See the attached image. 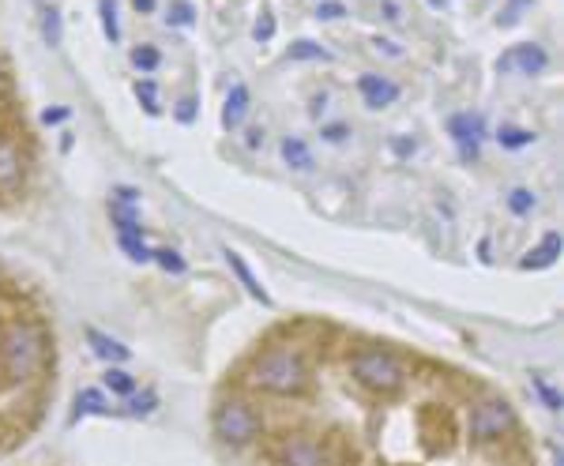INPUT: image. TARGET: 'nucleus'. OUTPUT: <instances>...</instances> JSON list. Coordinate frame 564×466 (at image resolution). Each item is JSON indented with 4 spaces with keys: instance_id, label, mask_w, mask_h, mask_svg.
Instances as JSON below:
<instances>
[{
    "instance_id": "nucleus-18",
    "label": "nucleus",
    "mask_w": 564,
    "mask_h": 466,
    "mask_svg": "<svg viewBox=\"0 0 564 466\" xmlns=\"http://www.w3.org/2000/svg\"><path fill=\"white\" fill-rule=\"evenodd\" d=\"M271 34H275V19H271V15L264 12L260 19H256V27H252V38H256V42H267Z\"/></svg>"
},
{
    "instance_id": "nucleus-21",
    "label": "nucleus",
    "mask_w": 564,
    "mask_h": 466,
    "mask_svg": "<svg viewBox=\"0 0 564 466\" xmlns=\"http://www.w3.org/2000/svg\"><path fill=\"white\" fill-rule=\"evenodd\" d=\"M343 15H346V8L335 5V0H324V5L316 8V19H343Z\"/></svg>"
},
{
    "instance_id": "nucleus-22",
    "label": "nucleus",
    "mask_w": 564,
    "mask_h": 466,
    "mask_svg": "<svg viewBox=\"0 0 564 466\" xmlns=\"http://www.w3.org/2000/svg\"><path fill=\"white\" fill-rule=\"evenodd\" d=\"M68 121V106H49L42 113V124H64Z\"/></svg>"
},
{
    "instance_id": "nucleus-9",
    "label": "nucleus",
    "mask_w": 564,
    "mask_h": 466,
    "mask_svg": "<svg viewBox=\"0 0 564 466\" xmlns=\"http://www.w3.org/2000/svg\"><path fill=\"white\" fill-rule=\"evenodd\" d=\"M98 15H102V34L110 42H121V27H117V0H98Z\"/></svg>"
},
{
    "instance_id": "nucleus-2",
    "label": "nucleus",
    "mask_w": 564,
    "mask_h": 466,
    "mask_svg": "<svg viewBox=\"0 0 564 466\" xmlns=\"http://www.w3.org/2000/svg\"><path fill=\"white\" fill-rule=\"evenodd\" d=\"M53 331L0 275V459L19 451L53 406Z\"/></svg>"
},
{
    "instance_id": "nucleus-13",
    "label": "nucleus",
    "mask_w": 564,
    "mask_h": 466,
    "mask_svg": "<svg viewBox=\"0 0 564 466\" xmlns=\"http://www.w3.org/2000/svg\"><path fill=\"white\" fill-rule=\"evenodd\" d=\"M226 260H229V264H234V271L241 275V282H245V286L252 290V297H256V301H264V305L271 301V297L264 294V286H260V282H256V278H252V271H248V267L241 264V256H234V252H226Z\"/></svg>"
},
{
    "instance_id": "nucleus-26",
    "label": "nucleus",
    "mask_w": 564,
    "mask_h": 466,
    "mask_svg": "<svg viewBox=\"0 0 564 466\" xmlns=\"http://www.w3.org/2000/svg\"><path fill=\"white\" fill-rule=\"evenodd\" d=\"M132 8H136L140 15H151V12H155V0H132Z\"/></svg>"
},
{
    "instance_id": "nucleus-23",
    "label": "nucleus",
    "mask_w": 564,
    "mask_h": 466,
    "mask_svg": "<svg viewBox=\"0 0 564 466\" xmlns=\"http://www.w3.org/2000/svg\"><path fill=\"white\" fill-rule=\"evenodd\" d=\"M530 192H511V211H516V215H527L530 211Z\"/></svg>"
},
{
    "instance_id": "nucleus-19",
    "label": "nucleus",
    "mask_w": 564,
    "mask_h": 466,
    "mask_svg": "<svg viewBox=\"0 0 564 466\" xmlns=\"http://www.w3.org/2000/svg\"><path fill=\"white\" fill-rule=\"evenodd\" d=\"M106 383L113 387V392H121V395H128L136 387V380L132 376H124V373H106Z\"/></svg>"
},
{
    "instance_id": "nucleus-29",
    "label": "nucleus",
    "mask_w": 564,
    "mask_h": 466,
    "mask_svg": "<svg viewBox=\"0 0 564 466\" xmlns=\"http://www.w3.org/2000/svg\"><path fill=\"white\" fill-rule=\"evenodd\" d=\"M5 94H8V87H5V72H0V102H5Z\"/></svg>"
},
{
    "instance_id": "nucleus-20",
    "label": "nucleus",
    "mask_w": 564,
    "mask_h": 466,
    "mask_svg": "<svg viewBox=\"0 0 564 466\" xmlns=\"http://www.w3.org/2000/svg\"><path fill=\"white\" fill-rule=\"evenodd\" d=\"M196 106H199V102L189 94V98H181V102H177V121H181V124H189V121H196Z\"/></svg>"
},
{
    "instance_id": "nucleus-16",
    "label": "nucleus",
    "mask_w": 564,
    "mask_h": 466,
    "mask_svg": "<svg viewBox=\"0 0 564 466\" xmlns=\"http://www.w3.org/2000/svg\"><path fill=\"white\" fill-rule=\"evenodd\" d=\"M282 159H287L290 166H297V170H305V166H309V150H305L301 140H287V143H282Z\"/></svg>"
},
{
    "instance_id": "nucleus-25",
    "label": "nucleus",
    "mask_w": 564,
    "mask_h": 466,
    "mask_svg": "<svg viewBox=\"0 0 564 466\" xmlns=\"http://www.w3.org/2000/svg\"><path fill=\"white\" fill-rule=\"evenodd\" d=\"M376 49H384L388 57H399V45H395V42H388V38H376Z\"/></svg>"
},
{
    "instance_id": "nucleus-27",
    "label": "nucleus",
    "mask_w": 564,
    "mask_h": 466,
    "mask_svg": "<svg viewBox=\"0 0 564 466\" xmlns=\"http://www.w3.org/2000/svg\"><path fill=\"white\" fill-rule=\"evenodd\" d=\"M523 5H527V0H511V5H508V12H501V23H508V19L516 15V12L523 8Z\"/></svg>"
},
{
    "instance_id": "nucleus-11",
    "label": "nucleus",
    "mask_w": 564,
    "mask_h": 466,
    "mask_svg": "<svg viewBox=\"0 0 564 466\" xmlns=\"http://www.w3.org/2000/svg\"><path fill=\"white\" fill-rule=\"evenodd\" d=\"M290 57L294 61H331V53L320 45V42H309V38H301L290 45Z\"/></svg>"
},
{
    "instance_id": "nucleus-6",
    "label": "nucleus",
    "mask_w": 564,
    "mask_h": 466,
    "mask_svg": "<svg viewBox=\"0 0 564 466\" xmlns=\"http://www.w3.org/2000/svg\"><path fill=\"white\" fill-rule=\"evenodd\" d=\"M87 343L94 346V354H98V357H106V361H128V357H132V354H128V346H121V343L106 339L102 331H87Z\"/></svg>"
},
{
    "instance_id": "nucleus-28",
    "label": "nucleus",
    "mask_w": 564,
    "mask_h": 466,
    "mask_svg": "<svg viewBox=\"0 0 564 466\" xmlns=\"http://www.w3.org/2000/svg\"><path fill=\"white\" fill-rule=\"evenodd\" d=\"M324 136H327V140H343V136H346V128H343V124H331Z\"/></svg>"
},
{
    "instance_id": "nucleus-14",
    "label": "nucleus",
    "mask_w": 564,
    "mask_h": 466,
    "mask_svg": "<svg viewBox=\"0 0 564 466\" xmlns=\"http://www.w3.org/2000/svg\"><path fill=\"white\" fill-rule=\"evenodd\" d=\"M136 98H140V106H143L151 117L162 113V110H159V87H155V80H140V83H136Z\"/></svg>"
},
{
    "instance_id": "nucleus-3",
    "label": "nucleus",
    "mask_w": 564,
    "mask_h": 466,
    "mask_svg": "<svg viewBox=\"0 0 564 466\" xmlns=\"http://www.w3.org/2000/svg\"><path fill=\"white\" fill-rule=\"evenodd\" d=\"M546 64H549L546 49H542V45H530V42H523V45H511L508 53L497 61V68H501V72H523V75H538Z\"/></svg>"
},
{
    "instance_id": "nucleus-12",
    "label": "nucleus",
    "mask_w": 564,
    "mask_h": 466,
    "mask_svg": "<svg viewBox=\"0 0 564 466\" xmlns=\"http://www.w3.org/2000/svg\"><path fill=\"white\" fill-rule=\"evenodd\" d=\"M166 23H173V27H192V23H196V8L189 5V0H170Z\"/></svg>"
},
{
    "instance_id": "nucleus-24",
    "label": "nucleus",
    "mask_w": 564,
    "mask_h": 466,
    "mask_svg": "<svg viewBox=\"0 0 564 466\" xmlns=\"http://www.w3.org/2000/svg\"><path fill=\"white\" fill-rule=\"evenodd\" d=\"M501 140H504V147H523V143H530V136H527V132H511V128H504Z\"/></svg>"
},
{
    "instance_id": "nucleus-8",
    "label": "nucleus",
    "mask_w": 564,
    "mask_h": 466,
    "mask_svg": "<svg viewBox=\"0 0 564 466\" xmlns=\"http://www.w3.org/2000/svg\"><path fill=\"white\" fill-rule=\"evenodd\" d=\"M42 38H45L49 49L61 45V8L57 5H45L42 8Z\"/></svg>"
},
{
    "instance_id": "nucleus-10",
    "label": "nucleus",
    "mask_w": 564,
    "mask_h": 466,
    "mask_svg": "<svg viewBox=\"0 0 564 466\" xmlns=\"http://www.w3.org/2000/svg\"><path fill=\"white\" fill-rule=\"evenodd\" d=\"M557 248H560V238H557V233H549V238L542 241V248H534L527 260H523V267H546V264H553Z\"/></svg>"
},
{
    "instance_id": "nucleus-7",
    "label": "nucleus",
    "mask_w": 564,
    "mask_h": 466,
    "mask_svg": "<svg viewBox=\"0 0 564 466\" xmlns=\"http://www.w3.org/2000/svg\"><path fill=\"white\" fill-rule=\"evenodd\" d=\"M245 110H248V91L234 87V91H229V98H226V113H222L226 128H238L245 121Z\"/></svg>"
},
{
    "instance_id": "nucleus-4",
    "label": "nucleus",
    "mask_w": 564,
    "mask_h": 466,
    "mask_svg": "<svg viewBox=\"0 0 564 466\" xmlns=\"http://www.w3.org/2000/svg\"><path fill=\"white\" fill-rule=\"evenodd\" d=\"M357 91H362V98H365L369 110L392 106V102L399 98V87H395L392 80H380V75H362V80H357Z\"/></svg>"
},
{
    "instance_id": "nucleus-17",
    "label": "nucleus",
    "mask_w": 564,
    "mask_h": 466,
    "mask_svg": "<svg viewBox=\"0 0 564 466\" xmlns=\"http://www.w3.org/2000/svg\"><path fill=\"white\" fill-rule=\"evenodd\" d=\"M151 256H155V260H159L166 271H173V275H181V271H185V260H181V256H177V252H166V248H159V252H151Z\"/></svg>"
},
{
    "instance_id": "nucleus-1",
    "label": "nucleus",
    "mask_w": 564,
    "mask_h": 466,
    "mask_svg": "<svg viewBox=\"0 0 564 466\" xmlns=\"http://www.w3.org/2000/svg\"><path fill=\"white\" fill-rule=\"evenodd\" d=\"M211 429L245 466H546L493 383L324 324L256 346Z\"/></svg>"
},
{
    "instance_id": "nucleus-5",
    "label": "nucleus",
    "mask_w": 564,
    "mask_h": 466,
    "mask_svg": "<svg viewBox=\"0 0 564 466\" xmlns=\"http://www.w3.org/2000/svg\"><path fill=\"white\" fill-rule=\"evenodd\" d=\"M452 132H455V140L463 143V150L467 154H474L478 147V140H481V117H471V113H459V117H452Z\"/></svg>"
},
{
    "instance_id": "nucleus-15",
    "label": "nucleus",
    "mask_w": 564,
    "mask_h": 466,
    "mask_svg": "<svg viewBox=\"0 0 564 466\" xmlns=\"http://www.w3.org/2000/svg\"><path fill=\"white\" fill-rule=\"evenodd\" d=\"M132 64H136L140 72H155V68L162 64V53H159L155 45H136V49H132Z\"/></svg>"
}]
</instances>
